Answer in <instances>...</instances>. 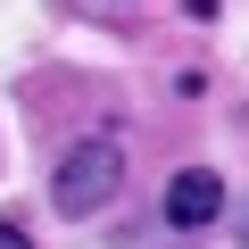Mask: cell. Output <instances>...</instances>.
I'll return each instance as SVG.
<instances>
[{
    "label": "cell",
    "mask_w": 249,
    "mask_h": 249,
    "mask_svg": "<svg viewBox=\"0 0 249 249\" xmlns=\"http://www.w3.org/2000/svg\"><path fill=\"white\" fill-rule=\"evenodd\" d=\"M116 183H124V142H116V133H83V142L58 158L50 199H58V216H100V208L116 199Z\"/></svg>",
    "instance_id": "obj_1"
},
{
    "label": "cell",
    "mask_w": 249,
    "mask_h": 249,
    "mask_svg": "<svg viewBox=\"0 0 249 249\" xmlns=\"http://www.w3.org/2000/svg\"><path fill=\"white\" fill-rule=\"evenodd\" d=\"M224 216V183L208 175V166H183L175 183H166V224L175 232H199V224H216Z\"/></svg>",
    "instance_id": "obj_2"
},
{
    "label": "cell",
    "mask_w": 249,
    "mask_h": 249,
    "mask_svg": "<svg viewBox=\"0 0 249 249\" xmlns=\"http://www.w3.org/2000/svg\"><path fill=\"white\" fill-rule=\"evenodd\" d=\"M0 249H34V241H25V232H17V224H0Z\"/></svg>",
    "instance_id": "obj_3"
},
{
    "label": "cell",
    "mask_w": 249,
    "mask_h": 249,
    "mask_svg": "<svg viewBox=\"0 0 249 249\" xmlns=\"http://www.w3.org/2000/svg\"><path fill=\"white\" fill-rule=\"evenodd\" d=\"M191 17H216V0H191Z\"/></svg>",
    "instance_id": "obj_4"
}]
</instances>
